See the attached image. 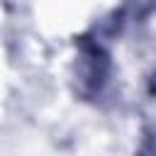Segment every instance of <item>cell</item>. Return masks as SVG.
<instances>
[{
    "label": "cell",
    "instance_id": "obj_1",
    "mask_svg": "<svg viewBox=\"0 0 156 156\" xmlns=\"http://www.w3.org/2000/svg\"><path fill=\"white\" fill-rule=\"evenodd\" d=\"M80 49V58H78V83H80V93L93 98L100 93L102 83L107 80L110 73V56L107 51L98 44L90 41L88 37H80L78 41Z\"/></svg>",
    "mask_w": 156,
    "mask_h": 156
}]
</instances>
